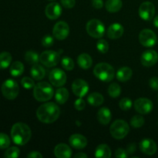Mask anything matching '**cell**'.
<instances>
[{
  "label": "cell",
  "mask_w": 158,
  "mask_h": 158,
  "mask_svg": "<svg viewBox=\"0 0 158 158\" xmlns=\"http://www.w3.org/2000/svg\"><path fill=\"white\" fill-rule=\"evenodd\" d=\"M136 150H137V145H136V143H130V144L128 145L126 151H127L128 154H132L135 152Z\"/></svg>",
  "instance_id": "obj_46"
},
{
  "label": "cell",
  "mask_w": 158,
  "mask_h": 158,
  "mask_svg": "<svg viewBox=\"0 0 158 158\" xmlns=\"http://www.w3.org/2000/svg\"><path fill=\"white\" fill-rule=\"evenodd\" d=\"M97 49L100 53L105 54L109 50V44L104 40H100L97 43Z\"/></svg>",
  "instance_id": "obj_36"
},
{
  "label": "cell",
  "mask_w": 158,
  "mask_h": 158,
  "mask_svg": "<svg viewBox=\"0 0 158 158\" xmlns=\"http://www.w3.org/2000/svg\"><path fill=\"white\" fill-rule=\"evenodd\" d=\"M69 33V25L64 21H60L56 23L52 29V35L58 40H63L66 39Z\"/></svg>",
  "instance_id": "obj_12"
},
{
  "label": "cell",
  "mask_w": 158,
  "mask_h": 158,
  "mask_svg": "<svg viewBox=\"0 0 158 158\" xmlns=\"http://www.w3.org/2000/svg\"><path fill=\"white\" fill-rule=\"evenodd\" d=\"M94 73L97 78L103 82H110L115 77V70L111 65L106 63H100L95 66Z\"/></svg>",
  "instance_id": "obj_4"
},
{
  "label": "cell",
  "mask_w": 158,
  "mask_h": 158,
  "mask_svg": "<svg viewBox=\"0 0 158 158\" xmlns=\"http://www.w3.org/2000/svg\"><path fill=\"white\" fill-rule=\"evenodd\" d=\"M46 17L49 19H56L62 14V8L57 2H51L46 6L45 9Z\"/></svg>",
  "instance_id": "obj_17"
},
{
  "label": "cell",
  "mask_w": 158,
  "mask_h": 158,
  "mask_svg": "<svg viewBox=\"0 0 158 158\" xmlns=\"http://www.w3.org/2000/svg\"><path fill=\"white\" fill-rule=\"evenodd\" d=\"M154 25L155 27L158 28V15H157V16L154 19Z\"/></svg>",
  "instance_id": "obj_49"
},
{
  "label": "cell",
  "mask_w": 158,
  "mask_h": 158,
  "mask_svg": "<svg viewBox=\"0 0 158 158\" xmlns=\"http://www.w3.org/2000/svg\"><path fill=\"white\" fill-rule=\"evenodd\" d=\"M21 84L25 89H27L34 88V86H35L34 80H32V78H30V77H27L22 79Z\"/></svg>",
  "instance_id": "obj_39"
},
{
  "label": "cell",
  "mask_w": 158,
  "mask_h": 158,
  "mask_svg": "<svg viewBox=\"0 0 158 158\" xmlns=\"http://www.w3.org/2000/svg\"><path fill=\"white\" fill-rule=\"evenodd\" d=\"M72 90L77 97H83L89 91V85L85 80L77 79L72 83Z\"/></svg>",
  "instance_id": "obj_14"
},
{
  "label": "cell",
  "mask_w": 158,
  "mask_h": 158,
  "mask_svg": "<svg viewBox=\"0 0 158 158\" xmlns=\"http://www.w3.org/2000/svg\"><path fill=\"white\" fill-rule=\"evenodd\" d=\"M139 15L142 19L145 21H150L152 19L155 14L154 5L151 2H143L139 7Z\"/></svg>",
  "instance_id": "obj_10"
},
{
  "label": "cell",
  "mask_w": 158,
  "mask_h": 158,
  "mask_svg": "<svg viewBox=\"0 0 158 158\" xmlns=\"http://www.w3.org/2000/svg\"><path fill=\"white\" fill-rule=\"evenodd\" d=\"M54 154L58 158H69L72 156V150L66 143H59L54 149Z\"/></svg>",
  "instance_id": "obj_20"
},
{
  "label": "cell",
  "mask_w": 158,
  "mask_h": 158,
  "mask_svg": "<svg viewBox=\"0 0 158 158\" xmlns=\"http://www.w3.org/2000/svg\"><path fill=\"white\" fill-rule=\"evenodd\" d=\"M54 95L52 85L47 82H40L37 83L33 89L34 98L40 102H46L51 100Z\"/></svg>",
  "instance_id": "obj_3"
},
{
  "label": "cell",
  "mask_w": 158,
  "mask_h": 158,
  "mask_svg": "<svg viewBox=\"0 0 158 158\" xmlns=\"http://www.w3.org/2000/svg\"><path fill=\"white\" fill-rule=\"evenodd\" d=\"M25 60L29 64L35 65L40 62V56L34 51H27L25 54Z\"/></svg>",
  "instance_id": "obj_31"
},
{
  "label": "cell",
  "mask_w": 158,
  "mask_h": 158,
  "mask_svg": "<svg viewBox=\"0 0 158 158\" xmlns=\"http://www.w3.org/2000/svg\"><path fill=\"white\" fill-rule=\"evenodd\" d=\"M129 131V125L125 120H115L110 127L111 136L117 140H121L124 138L128 134Z\"/></svg>",
  "instance_id": "obj_5"
},
{
  "label": "cell",
  "mask_w": 158,
  "mask_h": 158,
  "mask_svg": "<svg viewBox=\"0 0 158 158\" xmlns=\"http://www.w3.org/2000/svg\"><path fill=\"white\" fill-rule=\"evenodd\" d=\"M158 61V54L155 50L148 49L143 52L140 56V62L143 66L150 67L155 65Z\"/></svg>",
  "instance_id": "obj_15"
},
{
  "label": "cell",
  "mask_w": 158,
  "mask_h": 158,
  "mask_svg": "<svg viewBox=\"0 0 158 158\" xmlns=\"http://www.w3.org/2000/svg\"><path fill=\"white\" fill-rule=\"evenodd\" d=\"M121 94V87L117 83H114L108 87V94L112 98H117Z\"/></svg>",
  "instance_id": "obj_32"
},
{
  "label": "cell",
  "mask_w": 158,
  "mask_h": 158,
  "mask_svg": "<svg viewBox=\"0 0 158 158\" xmlns=\"http://www.w3.org/2000/svg\"><path fill=\"white\" fill-rule=\"evenodd\" d=\"M131 126L134 128H140L144 124V118L141 115H135L131 120Z\"/></svg>",
  "instance_id": "obj_34"
},
{
  "label": "cell",
  "mask_w": 158,
  "mask_h": 158,
  "mask_svg": "<svg viewBox=\"0 0 158 158\" xmlns=\"http://www.w3.org/2000/svg\"><path fill=\"white\" fill-rule=\"evenodd\" d=\"M49 1H53V0H49Z\"/></svg>",
  "instance_id": "obj_50"
},
{
  "label": "cell",
  "mask_w": 158,
  "mask_h": 158,
  "mask_svg": "<svg viewBox=\"0 0 158 158\" xmlns=\"http://www.w3.org/2000/svg\"><path fill=\"white\" fill-rule=\"evenodd\" d=\"M77 63L82 69H87L92 66L93 60L89 54L82 53L77 58Z\"/></svg>",
  "instance_id": "obj_23"
},
{
  "label": "cell",
  "mask_w": 158,
  "mask_h": 158,
  "mask_svg": "<svg viewBox=\"0 0 158 158\" xmlns=\"http://www.w3.org/2000/svg\"><path fill=\"white\" fill-rule=\"evenodd\" d=\"M86 29L87 33L95 39L101 38L105 33V26L101 21L96 19L89 20L86 23Z\"/></svg>",
  "instance_id": "obj_7"
},
{
  "label": "cell",
  "mask_w": 158,
  "mask_h": 158,
  "mask_svg": "<svg viewBox=\"0 0 158 158\" xmlns=\"http://www.w3.org/2000/svg\"><path fill=\"white\" fill-rule=\"evenodd\" d=\"M133 71L127 66L121 67L117 72V78L120 82H126L132 77Z\"/></svg>",
  "instance_id": "obj_22"
},
{
  "label": "cell",
  "mask_w": 158,
  "mask_h": 158,
  "mask_svg": "<svg viewBox=\"0 0 158 158\" xmlns=\"http://www.w3.org/2000/svg\"><path fill=\"white\" fill-rule=\"evenodd\" d=\"M49 80L51 84L56 87L63 86L66 82V75L64 71L60 69H54L49 73Z\"/></svg>",
  "instance_id": "obj_11"
},
{
  "label": "cell",
  "mask_w": 158,
  "mask_h": 158,
  "mask_svg": "<svg viewBox=\"0 0 158 158\" xmlns=\"http://www.w3.org/2000/svg\"><path fill=\"white\" fill-rule=\"evenodd\" d=\"M86 106V103H85L84 100L82 99V97H80L77 99L74 103V107L77 110H83Z\"/></svg>",
  "instance_id": "obj_41"
},
{
  "label": "cell",
  "mask_w": 158,
  "mask_h": 158,
  "mask_svg": "<svg viewBox=\"0 0 158 158\" xmlns=\"http://www.w3.org/2000/svg\"><path fill=\"white\" fill-rule=\"evenodd\" d=\"M31 137V129L24 123H15L11 129V137L16 145L23 146L29 141Z\"/></svg>",
  "instance_id": "obj_2"
},
{
  "label": "cell",
  "mask_w": 158,
  "mask_h": 158,
  "mask_svg": "<svg viewBox=\"0 0 158 158\" xmlns=\"http://www.w3.org/2000/svg\"><path fill=\"white\" fill-rule=\"evenodd\" d=\"M149 85L154 90H158V77H152L149 80Z\"/></svg>",
  "instance_id": "obj_44"
},
{
  "label": "cell",
  "mask_w": 158,
  "mask_h": 158,
  "mask_svg": "<svg viewBox=\"0 0 158 158\" xmlns=\"http://www.w3.org/2000/svg\"><path fill=\"white\" fill-rule=\"evenodd\" d=\"M153 106L152 101L148 98H139L134 102V108L140 114H149L153 110Z\"/></svg>",
  "instance_id": "obj_13"
},
{
  "label": "cell",
  "mask_w": 158,
  "mask_h": 158,
  "mask_svg": "<svg viewBox=\"0 0 158 158\" xmlns=\"http://www.w3.org/2000/svg\"><path fill=\"white\" fill-rule=\"evenodd\" d=\"M9 72L12 77H19L24 72V66L20 61H15L12 63L9 69Z\"/></svg>",
  "instance_id": "obj_28"
},
{
  "label": "cell",
  "mask_w": 158,
  "mask_h": 158,
  "mask_svg": "<svg viewBox=\"0 0 158 158\" xmlns=\"http://www.w3.org/2000/svg\"><path fill=\"white\" fill-rule=\"evenodd\" d=\"M95 157L99 158H110L111 157V150L107 144H100L95 151Z\"/></svg>",
  "instance_id": "obj_25"
},
{
  "label": "cell",
  "mask_w": 158,
  "mask_h": 158,
  "mask_svg": "<svg viewBox=\"0 0 158 158\" xmlns=\"http://www.w3.org/2000/svg\"><path fill=\"white\" fill-rule=\"evenodd\" d=\"M88 156L84 153H78L76 155H74V157L76 158H86Z\"/></svg>",
  "instance_id": "obj_48"
},
{
  "label": "cell",
  "mask_w": 158,
  "mask_h": 158,
  "mask_svg": "<svg viewBox=\"0 0 158 158\" xmlns=\"http://www.w3.org/2000/svg\"><path fill=\"white\" fill-rule=\"evenodd\" d=\"M29 158H43V155L38 151H32L27 155Z\"/></svg>",
  "instance_id": "obj_47"
},
{
  "label": "cell",
  "mask_w": 158,
  "mask_h": 158,
  "mask_svg": "<svg viewBox=\"0 0 158 158\" xmlns=\"http://www.w3.org/2000/svg\"><path fill=\"white\" fill-rule=\"evenodd\" d=\"M12 55L9 52H2L0 53V69H6L12 62Z\"/></svg>",
  "instance_id": "obj_30"
},
{
  "label": "cell",
  "mask_w": 158,
  "mask_h": 158,
  "mask_svg": "<svg viewBox=\"0 0 158 158\" xmlns=\"http://www.w3.org/2000/svg\"><path fill=\"white\" fill-rule=\"evenodd\" d=\"M112 115L111 111L107 107H102L97 112V119L101 124L106 125L110 122Z\"/></svg>",
  "instance_id": "obj_21"
},
{
  "label": "cell",
  "mask_w": 158,
  "mask_h": 158,
  "mask_svg": "<svg viewBox=\"0 0 158 158\" xmlns=\"http://www.w3.org/2000/svg\"><path fill=\"white\" fill-rule=\"evenodd\" d=\"M10 139L7 134L0 133V149H6L10 145Z\"/></svg>",
  "instance_id": "obj_37"
},
{
  "label": "cell",
  "mask_w": 158,
  "mask_h": 158,
  "mask_svg": "<svg viewBox=\"0 0 158 158\" xmlns=\"http://www.w3.org/2000/svg\"><path fill=\"white\" fill-rule=\"evenodd\" d=\"M53 43H54L53 37L51 36V35H45V36L42 39V45L46 48L50 47L51 46H52Z\"/></svg>",
  "instance_id": "obj_40"
},
{
  "label": "cell",
  "mask_w": 158,
  "mask_h": 158,
  "mask_svg": "<svg viewBox=\"0 0 158 158\" xmlns=\"http://www.w3.org/2000/svg\"><path fill=\"white\" fill-rule=\"evenodd\" d=\"M140 149L147 155H153L157 152V146L152 139L145 138L140 142Z\"/></svg>",
  "instance_id": "obj_16"
},
{
  "label": "cell",
  "mask_w": 158,
  "mask_h": 158,
  "mask_svg": "<svg viewBox=\"0 0 158 158\" xmlns=\"http://www.w3.org/2000/svg\"><path fill=\"white\" fill-rule=\"evenodd\" d=\"M123 2L121 0H107L105 3L106 9L109 12H117L121 9Z\"/></svg>",
  "instance_id": "obj_26"
},
{
  "label": "cell",
  "mask_w": 158,
  "mask_h": 158,
  "mask_svg": "<svg viewBox=\"0 0 158 158\" xmlns=\"http://www.w3.org/2000/svg\"><path fill=\"white\" fill-rule=\"evenodd\" d=\"M69 143L75 149H83L87 145V140L84 136L79 134H73L69 139Z\"/></svg>",
  "instance_id": "obj_18"
},
{
  "label": "cell",
  "mask_w": 158,
  "mask_h": 158,
  "mask_svg": "<svg viewBox=\"0 0 158 158\" xmlns=\"http://www.w3.org/2000/svg\"><path fill=\"white\" fill-rule=\"evenodd\" d=\"M93 7L97 9H100L103 6V0H92Z\"/></svg>",
  "instance_id": "obj_45"
},
{
  "label": "cell",
  "mask_w": 158,
  "mask_h": 158,
  "mask_svg": "<svg viewBox=\"0 0 158 158\" xmlns=\"http://www.w3.org/2000/svg\"><path fill=\"white\" fill-rule=\"evenodd\" d=\"M60 54L53 50H46L40 56V62L47 67H53L60 63Z\"/></svg>",
  "instance_id": "obj_8"
},
{
  "label": "cell",
  "mask_w": 158,
  "mask_h": 158,
  "mask_svg": "<svg viewBox=\"0 0 158 158\" xmlns=\"http://www.w3.org/2000/svg\"><path fill=\"white\" fill-rule=\"evenodd\" d=\"M61 64L62 66H63L66 70L71 71L72 69H73L74 68V62L70 57H63L61 60Z\"/></svg>",
  "instance_id": "obj_35"
},
{
  "label": "cell",
  "mask_w": 158,
  "mask_h": 158,
  "mask_svg": "<svg viewBox=\"0 0 158 158\" xmlns=\"http://www.w3.org/2000/svg\"><path fill=\"white\" fill-rule=\"evenodd\" d=\"M69 98V91L66 88H59L56 90L55 100L60 104H64Z\"/></svg>",
  "instance_id": "obj_27"
},
{
  "label": "cell",
  "mask_w": 158,
  "mask_h": 158,
  "mask_svg": "<svg viewBox=\"0 0 158 158\" xmlns=\"http://www.w3.org/2000/svg\"><path fill=\"white\" fill-rule=\"evenodd\" d=\"M60 109L57 104L52 102L43 103L36 110V117L40 122L52 123L59 118Z\"/></svg>",
  "instance_id": "obj_1"
},
{
  "label": "cell",
  "mask_w": 158,
  "mask_h": 158,
  "mask_svg": "<svg viewBox=\"0 0 158 158\" xmlns=\"http://www.w3.org/2000/svg\"><path fill=\"white\" fill-rule=\"evenodd\" d=\"M157 35L154 31L144 29L139 34V41L145 47H152L157 43Z\"/></svg>",
  "instance_id": "obj_9"
},
{
  "label": "cell",
  "mask_w": 158,
  "mask_h": 158,
  "mask_svg": "<svg viewBox=\"0 0 158 158\" xmlns=\"http://www.w3.org/2000/svg\"><path fill=\"white\" fill-rule=\"evenodd\" d=\"M61 4L63 7L66 9H72L75 6L76 1L75 0H60Z\"/></svg>",
  "instance_id": "obj_42"
},
{
  "label": "cell",
  "mask_w": 158,
  "mask_h": 158,
  "mask_svg": "<svg viewBox=\"0 0 158 158\" xmlns=\"http://www.w3.org/2000/svg\"><path fill=\"white\" fill-rule=\"evenodd\" d=\"M20 151L17 147H11L5 152L4 157L6 158H16L19 157Z\"/></svg>",
  "instance_id": "obj_33"
},
{
  "label": "cell",
  "mask_w": 158,
  "mask_h": 158,
  "mask_svg": "<svg viewBox=\"0 0 158 158\" xmlns=\"http://www.w3.org/2000/svg\"><path fill=\"white\" fill-rule=\"evenodd\" d=\"M124 29L120 23H114L110 25L107 29V36L111 40H117L123 35Z\"/></svg>",
  "instance_id": "obj_19"
},
{
  "label": "cell",
  "mask_w": 158,
  "mask_h": 158,
  "mask_svg": "<svg viewBox=\"0 0 158 158\" xmlns=\"http://www.w3.org/2000/svg\"><path fill=\"white\" fill-rule=\"evenodd\" d=\"M2 95L8 100H14L16 98L19 93V87L16 81L12 79L6 80L2 83L1 87Z\"/></svg>",
  "instance_id": "obj_6"
},
{
  "label": "cell",
  "mask_w": 158,
  "mask_h": 158,
  "mask_svg": "<svg viewBox=\"0 0 158 158\" xmlns=\"http://www.w3.org/2000/svg\"><path fill=\"white\" fill-rule=\"evenodd\" d=\"M30 73L34 80H41L44 78L45 75H46V71L43 66L37 63V64L32 65L30 69Z\"/></svg>",
  "instance_id": "obj_24"
},
{
  "label": "cell",
  "mask_w": 158,
  "mask_h": 158,
  "mask_svg": "<svg viewBox=\"0 0 158 158\" xmlns=\"http://www.w3.org/2000/svg\"><path fill=\"white\" fill-rule=\"evenodd\" d=\"M132 100L129 98H127V97L122 99L120 101V103H119L120 108L123 110H129L132 107Z\"/></svg>",
  "instance_id": "obj_38"
},
{
  "label": "cell",
  "mask_w": 158,
  "mask_h": 158,
  "mask_svg": "<svg viewBox=\"0 0 158 158\" xmlns=\"http://www.w3.org/2000/svg\"><path fill=\"white\" fill-rule=\"evenodd\" d=\"M115 157L117 158H126L128 157V153L123 148H118L115 151Z\"/></svg>",
  "instance_id": "obj_43"
},
{
  "label": "cell",
  "mask_w": 158,
  "mask_h": 158,
  "mask_svg": "<svg viewBox=\"0 0 158 158\" xmlns=\"http://www.w3.org/2000/svg\"><path fill=\"white\" fill-rule=\"evenodd\" d=\"M103 101H104V98H103V95L99 93H93L87 97V102L89 103V104L94 106H100L101 104H103Z\"/></svg>",
  "instance_id": "obj_29"
}]
</instances>
